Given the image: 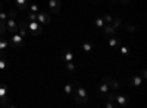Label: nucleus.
Listing matches in <instances>:
<instances>
[{"instance_id": "nucleus-3", "label": "nucleus", "mask_w": 147, "mask_h": 108, "mask_svg": "<svg viewBox=\"0 0 147 108\" xmlns=\"http://www.w3.org/2000/svg\"><path fill=\"white\" fill-rule=\"evenodd\" d=\"M28 32L32 35V37H37V35H40L43 32V25L40 22H28Z\"/></svg>"}, {"instance_id": "nucleus-18", "label": "nucleus", "mask_w": 147, "mask_h": 108, "mask_svg": "<svg viewBox=\"0 0 147 108\" xmlns=\"http://www.w3.org/2000/svg\"><path fill=\"white\" fill-rule=\"evenodd\" d=\"M99 92H100V95H103V97L109 92V86H107L106 82H100V85H99Z\"/></svg>"}, {"instance_id": "nucleus-26", "label": "nucleus", "mask_w": 147, "mask_h": 108, "mask_svg": "<svg viewBox=\"0 0 147 108\" xmlns=\"http://www.w3.org/2000/svg\"><path fill=\"white\" fill-rule=\"evenodd\" d=\"M102 18H103V21H105V23H110V22H112V19H113V16H112V15H109V13H106V15H103Z\"/></svg>"}, {"instance_id": "nucleus-32", "label": "nucleus", "mask_w": 147, "mask_h": 108, "mask_svg": "<svg viewBox=\"0 0 147 108\" xmlns=\"http://www.w3.org/2000/svg\"><path fill=\"white\" fill-rule=\"evenodd\" d=\"M119 3H122V5H129L131 3V0H118Z\"/></svg>"}, {"instance_id": "nucleus-22", "label": "nucleus", "mask_w": 147, "mask_h": 108, "mask_svg": "<svg viewBox=\"0 0 147 108\" xmlns=\"http://www.w3.org/2000/svg\"><path fill=\"white\" fill-rule=\"evenodd\" d=\"M110 25H112L113 28H119V27L122 25V19H121V18H113L112 22H110Z\"/></svg>"}, {"instance_id": "nucleus-10", "label": "nucleus", "mask_w": 147, "mask_h": 108, "mask_svg": "<svg viewBox=\"0 0 147 108\" xmlns=\"http://www.w3.org/2000/svg\"><path fill=\"white\" fill-rule=\"evenodd\" d=\"M128 97H125V95H118L116 97V107L118 108H124V107H127V104H128Z\"/></svg>"}, {"instance_id": "nucleus-14", "label": "nucleus", "mask_w": 147, "mask_h": 108, "mask_svg": "<svg viewBox=\"0 0 147 108\" xmlns=\"http://www.w3.org/2000/svg\"><path fill=\"white\" fill-rule=\"evenodd\" d=\"M141 83H143V79H141L140 75H134V76L131 78V86L138 88V86H141Z\"/></svg>"}, {"instance_id": "nucleus-30", "label": "nucleus", "mask_w": 147, "mask_h": 108, "mask_svg": "<svg viewBox=\"0 0 147 108\" xmlns=\"http://www.w3.org/2000/svg\"><path fill=\"white\" fill-rule=\"evenodd\" d=\"M125 29H127L128 32H134V31H136V27H134V25H131V23H129V25H127V27H125Z\"/></svg>"}, {"instance_id": "nucleus-25", "label": "nucleus", "mask_w": 147, "mask_h": 108, "mask_svg": "<svg viewBox=\"0 0 147 108\" xmlns=\"http://www.w3.org/2000/svg\"><path fill=\"white\" fill-rule=\"evenodd\" d=\"M6 13H7V18H15L16 19V10L15 9H7Z\"/></svg>"}, {"instance_id": "nucleus-17", "label": "nucleus", "mask_w": 147, "mask_h": 108, "mask_svg": "<svg viewBox=\"0 0 147 108\" xmlns=\"http://www.w3.org/2000/svg\"><path fill=\"white\" fill-rule=\"evenodd\" d=\"M107 44H109L110 48H116L118 44H119V40H118V38H115L113 35H112V37H109V38H107Z\"/></svg>"}, {"instance_id": "nucleus-11", "label": "nucleus", "mask_w": 147, "mask_h": 108, "mask_svg": "<svg viewBox=\"0 0 147 108\" xmlns=\"http://www.w3.org/2000/svg\"><path fill=\"white\" fill-rule=\"evenodd\" d=\"M7 48H9V41L5 37H2L0 38V56H6Z\"/></svg>"}, {"instance_id": "nucleus-8", "label": "nucleus", "mask_w": 147, "mask_h": 108, "mask_svg": "<svg viewBox=\"0 0 147 108\" xmlns=\"http://www.w3.org/2000/svg\"><path fill=\"white\" fill-rule=\"evenodd\" d=\"M49 7H50L52 13H59L60 7H62V2L60 0H49Z\"/></svg>"}, {"instance_id": "nucleus-12", "label": "nucleus", "mask_w": 147, "mask_h": 108, "mask_svg": "<svg viewBox=\"0 0 147 108\" xmlns=\"http://www.w3.org/2000/svg\"><path fill=\"white\" fill-rule=\"evenodd\" d=\"M62 60L66 63V62H74V54L69 48H63L62 50Z\"/></svg>"}, {"instance_id": "nucleus-13", "label": "nucleus", "mask_w": 147, "mask_h": 108, "mask_svg": "<svg viewBox=\"0 0 147 108\" xmlns=\"http://www.w3.org/2000/svg\"><path fill=\"white\" fill-rule=\"evenodd\" d=\"M102 29H103V34L107 35V37H112V35H115V32H116V28H113L110 23H105V27Z\"/></svg>"}, {"instance_id": "nucleus-4", "label": "nucleus", "mask_w": 147, "mask_h": 108, "mask_svg": "<svg viewBox=\"0 0 147 108\" xmlns=\"http://www.w3.org/2000/svg\"><path fill=\"white\" fill-rule=\"evenodd\" d=\"M6 28H7V35L16 34L18 32V22L15 18H7L6 19Z\"/></svg>"}, {"instance_id": "nucleus-7", "label": "nucleus", "mask_w": 147, "mask_h": 108, "mask_svg": "<svg viewBox=\"0 0 147 108\" xmlns=\"http://www.w3.org/2000/svg\"><path fill=\"white\" fill-rule=\"evenodd\" d=\"M37 22H40L41 25L50 23V15L47 12H37Z\"/></svg>"}, {"instance_id": "nucleus-21", "label": "nucleus", "mask_w": 147, "mask_h": 108, "mask_svg": "<svg viewBox=\"0 0 147 108\" xmlns=\"http://www.w3.org/2000/svg\"><path fill=\"white\" fill-rule=\"evenodd\" d=\"M6 97H7V88L5 83H0V99L6 98Z\"/></svg>"}, {"instance_id": "nucleus-28", "label": "nucleus", "mask_w": 147, "mask_h": 108, "mask_svg": "<svg viewBox=\"0 0 147 108\" xmlns=\"http://www.w3.org/2000/svg\"><path fill=\"white\" fill-rule=\"evenodd\" d=\"M72 89H74V85H71V83H68V85H65V92L69 95L72 93Z\"/></svg>"}, {"instance_id": "nucleus-27", "label": "nucleus", "mask_w": 147, "mask_h": 108, "mask_svg": "<svg viewBox=\"0 0 147 108\" xmlns=\"http://www.w3.org/2000/svg\"><path fill=\"white\" fill-rule=\"evenodd\" d=\"M121 54H122V56H128V54H129V50H128V47L122 45V47H121Z\"/></svg>"}, {"instance_id": "nucleus-23", "label": "nucleus", "mask_w": 147, "mask_h": 108, "mask_svg": "<svg viewBox=\"0 0 147 108\" xmlns=\"http://www.w3.org/2000/svg\"><path fill=\"white\" fill-rule=\"evenodd\" d=\"M27 22H34V21H37V13H34V12H30V13L24 18Z\"/></svg>"}, {"instance_id": "nucleus-29", "label": "nucleus", "mask_w": 147, "mask_h": 108, "mask_svg": "<svg viewBox=\"0 0 147 108\" xmlns=\"http://www.w3.org/2000/svg\"><path fill=\"white\" fill-rule=\"evenodd\" d=\"M28 9H30L31 12H34V13H37V12H38V6H37V5H34V3H32V5L30 3V6H28Z\"/></svg>"}, {"instance_id": "nucleus-6", "label": "nucleus", "mask_w": 147, "mask_h": 108, "mask_svg": "<svg viewBox=\"0 0 147 108\" xmlns=\"http://www.w3.org/2000/svg\"><path fill=\"white\" fill-rule=\"evenodd\" d=\"M100 82H106L107 86H109V89H112V91H118V89H119V82H118V80H113L112 78H109V76L102 78Z\"/></svg>"}, {"instance_id": "nucleus-31", "label": "nucleus", "mask_w": 147, "mask_h": 108, "mask_svg": "<svg viewBox=\"0 0 147 108\" xmlns=\"http://www.w3.org/2000/svg\"><path fill=\"white\" fill-rule=\"evenodd\" d=\"M140 76H141V79H143V80H144V79L147 78V75H146V69H143V70H141V73H140Z\"/></svg>"}, {"instance_id": "nucleus-24", "label": "nucleus", "mask_w": 147, "mask_h": 108, "mask_svg": "<svg viewBox=\"0 0 147 108\" xmlns=\"http://www.w3.org/2000/svg\"><path fill=\"white\" fill-rule=\"evenodd\" d=\"M65 66H66V69L69 72H75V63H74V62H66Z\"/></svg>"}, {"instance_id": "nucleus-5", "label": "nucleus", "mask_w": 147, "mask_h": 108, "mask_svg": "<svg viewBox=\"0 0 147 108\" xmlns=\"http://www.w3.org/2000/svg\"><path fill=\"white\" fill-rule=\"evenodd\" d=\"M18 34L21 35V37H24V38L27 37V34H28V22L25 19L18 21Z\"/></svg>"}, {"instance_id": "nucleus-1", "label": "nucleus", "mask_w": 147, "mask_h": 108, "mask_svg": "<svg viewBox=\"0 0 147 108\" xmlns=\"http://www.w3.org/2000/svg\"><path fill=\"white\" fill-rule=\"evenodd\" d=\"M72 97L75 99L77 104H85L88 101V93L85 91V88L82 85H80L78 82L74 83V89H72Z\"/></svg>"}, {"instance_id": "nucleus-16", "label": "nucleus", "mask_w": 147, "mask_h": 108, "mask_svg": "<svg viewBox=\"0 0 147 108\" xmlns=\"http://www.w3.org/2000/svg\"><path fill=\"white\" fill-rule=\"evenodd\" d=\"M9 67V60L6 58V56H0V72H5Z\"/></svg>"}, {"instance_id": "nucleus-33", "label": "nucleus", "mask_w": 147, "mask_h": 108, "mask_svg": "<svg viewBox=\"0 0 147 108\" xmlns=\"http://www.w3.org/2000/svg\"><path fill=\"white\" fill-rule=\"evenodd\" d=\"M110 2H112V3H119L118 0H110Z\"/></svg>"}, {"instance_id": "nucleus-19", "label": "nucleus", "mask_w": 147, "mask_h": 108, "mask_svg": "<svg viewBox=\"0 0 147 108\" xmlns=\"http://www.w3.org/2000/svg\"><path fill=\"white\" fill-rule=\"evenodd\" d=\"M94 25H96V28H103V27H105L103 18H102V16H96V18H94Z\"/></svg>"}, {"instance_id": "nucleus-9", "label": "nucleus", "mask_w": 147, "mask_h": 108, "mask_svg": "<svg viewBox=\"0 0 147 108\" xmlns=\"http://www.w3.org/2000/svg\"><path fill=\"white\" fill-rule=\"evenodd\" d=\"M12 2H13V5H15L18 9L27 10L28 6H30V3H31V0H12Z\"/></svg>"}, {"instance_id": "nucleus-15", "label": "nucleus", "mask_w": 147, "mask_h": 108, "mask_svg": "<svg viewBox=\"0 0 147 108\" xmlns=\"http://www.w3.org/2000/svg\"><path fill=\"white\" fill-rule=\"evenodd\" d=\"M116 97H118L116 91H112V92H107V93L105 95V99H106V102H113V104H116Z\"/></svg>"}, {"instance_id": "nucleus-2", "label": "nucleus", "mask_w": 147, "mask_h": 108, "mask_svg": "<svg viewBox=\"0 0 147 108\" xmlns=\"http://www.w3.org/2000/svg\"><path fill=\"white\" fill-rule=\"evenodd\" d=\"M7 41H9V47H12V48H15V50L21 48V47H24V44H25V41H24V37H21L18 32H16V34H10L9 38H7Z\"/></svg>"}, {"instance_id": "nucleus-20", "label": "nucleus", "mask_w": 147, "mask_h": 108, "mask_svg": "<svg viewBox=\"0 0 147 108\" xmlns=\"http://www.w3.org/2000/svg\"><path fill=\"white\" fill-rule=\"evenodd\" d=\"M82 51H85V53L93 51V44L88 42V41H84V42H82Z\"/></svg>"}]
</instances>
